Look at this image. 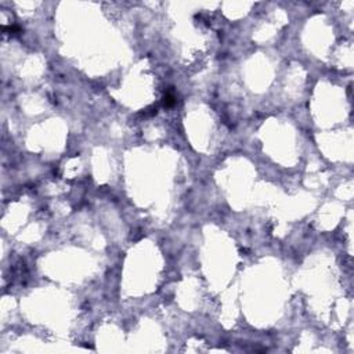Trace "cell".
<instances>
[{
    "instance_id": "obj_1",
    "label": "cell",
    "mask_w": 354,
    "mask_h": 354,
    "mask_svg": "<svg viewBox=\"0 0 354 354\" xmlns=\"http://www.w3.org/2000/svg\"><path fill=\"white\" fill-rule=\"evenodd\" d=\"M176 104V98H174V95L172 94H166V97H165V105L166 107H172V105Z\"/></svg>"
}]
</instances>
